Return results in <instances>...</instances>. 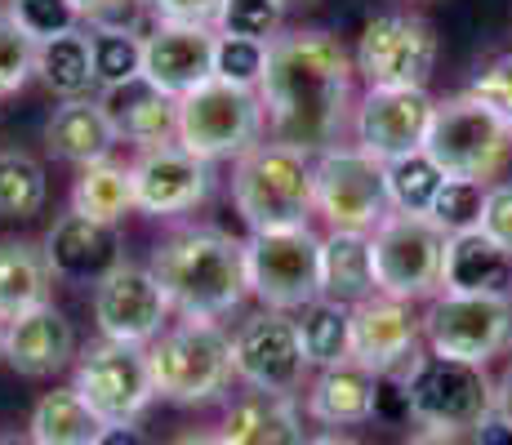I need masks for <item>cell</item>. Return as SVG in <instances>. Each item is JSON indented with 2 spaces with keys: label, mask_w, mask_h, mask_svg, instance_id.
<instances>
[{
  "label": "cell",
  "mask_w": 512,
  "mask_h": 445,
  "mask_svg": "<svg viewBox=\"0 0 512 445\" xmlns=\"http://www.w3.org/2000/svg\"><path fill=\"white\" fill-rule=\"evenodd\" d=\"M352 63L348 45L321 27H294L268 45V72L259 81L268 134L277 143L326 152L339 143L352 112Z\"/></svg>",
  "instance_id": "6da1fadb"
},
{
  "label": "cell",
  "mask_w": 512,
  "mask_h": 445,
  "mask_svg": "<svg viewBox=\"0 0 512 445\" xmlns=\"http://www.w3.org/2000/svg\"><path fill=\"white\" fill-rule=\"evenodd\" d=\"M161 281L170 308L187 321H219L250 299L245 276V241L223 227L183 223L152 250L147 263Z\"/></svg>",
  "instance_id": "7a4b0ae2"
},
{
  "label": "cell",
  "mask_w": 512,
  "mask_h": 445,
  "mask_svg": "<svg viewBox=\"0 0 512 445\" xmlns=\"http://www.w3.org/2000/svg\"><path fill=\"white\" fill-rule=\"evenodd\" d=\"M232 205L250 232H277V227H308L317 214V174L312 152L277 138L254 143L232 165Z\"/></svg>",
  "instance_id": "3957f363"
},
{
  "label": "cell",
  "mask_w": 512,
  "mask_h": 445,
  "mask_svg": "<svg viewBox=\"0 0 512 445\" xmlns=\"http://www.w3.org/2000/svg\"><path fill=\"white\" fill-rule=\"evenodd\" d=\"M156 397L174 405H210L232 388V334H223L219 321H183L165 325L147 343Z\"/></svg>",
  "instance_id": "277c9868"
},
{
  "label": "cell",
  "mask_w": 512,
  "mask_h": 445,
  "mask_svg": "<svg viewBox=\"0 0 512 445\" xmlns=\"http://www.w3.org/2000/svg\"><path fill=\"white\" fill-rule=\"evenodd\" d=\"M415 428L464 437L499 405V383L486 374V365L455 361L441 352H415V361L401 370Z\"/></svg>",
  "instance_id": "5b68a950"
},
{
  "label": "cell",
  "mask_w": 512,
  "mask_h": 445,
  "mask_svg": "<svg viewBox=\"0 0 512 445\" xmlns=\"http://www.w3.org/2000/svg\"><path fill=\"white\" fill-rule=\"evenodd\" d=\"M423 152L446 170V178L490 183L512 161V125L490 103L464 89L455 98H437Z\"/></svg>",
  "instance_id": "8992f818"
},
{
  "label": "cell",
  "mask_w": 512,
  "mask_h": 445,
  "mask_svg": "<svg viewBox=\"0 0 512 445\" xmlns=\"http://www.w3.org/2000/svg\"><path fill=\"white\" fill-rule=\"evenodd\" d=\"M263 130H268V112H263L259 89L210 76L205 85L179 98V138L174 143H183L187 152L205 156V161H236L254 143H263Z\"/></svg>",
  "instance_id": "52a82bcc"
},
{
  "label": "cell",
  "mask_w": 512,
  "mask_h": 445,
  "mask_svg": "<svg viewBox=\"0 0 512 445\" xmlns=\"http://www.w3.org/2000/svg\"><path fill=\"white\" fill-rule=\"evenodd\" d=\"M374 254V281L379 294L392 299H437L441 294V263H446V232L428 214L392 210L388 219L370 232Z\"/></svg>",
  "instance_id": "ba28073f"
},
{
  "label": "cell",
  "mask_w": 512,
  "mask_h": 445,
  "mask_svg": "<svg viewBox=\"0 0 512 445\" xmlns=\"http://www.w3.org/2000/svg\"><path fill=\"white\" fill-rule=\"evenodd\" d=\"M245 276L263 308L299 312L321 299V236L312 227H277L245 236Z\"/></svg>",
  "instance_id": "9c48e42d"
},
{
  "label": "cell",
  "mask_w": 512,
  "mask_h": 445,
  "mask_svg": "<svg viewBox=\"0 0 512 445\" xmlns=\"http://www.w3.org/2000/svg\"><path fill=\"white\" fill-rule=\"evenodd\" d=\"M317 174V214L339 232H374L392 214L383 161L357 143H334L312 156Z\"/></svg>",
  "instance_id": "30bf717a"
},
{
  "label": "cell",
  "mask_w": 512,
  "mask_h": 445,
  "mask_svg": "<svg viewBox=\"0 0 512 445\" xmlns=\"http://www.w3.org/2000/svg\"><path fill=\"white\" fill-rule=\"evenodd\" d=\"M437 32L419 14H374L357 41V76L366 89H428L437 72Z\"/></svg>",
  "instance_id": "8fae6325"
},
{
  "label": "cell",
  "mask_w": 512,
  "mask_h": 445,
  "mask_svg": "<svg viewBox=\"0 0 512 445\" xmlns=\"http://www.w3.org/2000/svg\"><path fill=\"white\" fill-rule=\"evenodd\" d=\"M72 388L90 401V410L103 423H139L147 414V405L156 401L147 348H139V343H116V339H98L90 348L76 352Z\"/></svg>",
  "instance_id": "7c38bea8"
},
{
  "label": "cell",
  "mask_w": 512,
  "mask_h": 445,
  "mask_svg": "<svg viewBox=\"0 0 512 445\" xmlns=\"http://www.w3.org/2000/svg\"><path fill=\"white\" fill-rule=\"evenodd\" d=\"M423 339L432 352L486 365L512 348V294H446L423 312Z\"/></svg>",
  "instance_id": "4fadbf2b"
},
{
  "label": "cell",
  "mask_w": 512,
  "mask_h": 445,
  "mask_svg": "<svg viewBox=\"0 0 512 445\" xmlns=\"http://www.w3.org/2000/svg\"><path fill=\"white\" fill-rule=\"evenodd\" d=\"M232 365L250 392H277V397H294L303 388V374L312 370L299 343V321L277 308H263L236 325Z\"/></svg>",
  "instance_id": "5bb4252c"
},
{
  "label": "cell",
  "mask_w": 512,
  "mask_h": 445,
  "mask_svg": "<svg viewBox=\"0 0 512 445\" xmlns=\"http://www.w3.org/2000/svg\"><path fill=\"white\" fill-rule=\"evenodd\" d=\"M134 178V210L147 219H179L196 205L210 201L214 192V161L187 152L183 143L143 147L130 165Z\"/></svg>",
  "instance_id": "9a60e30c"
},
{
  "label": "cell",
  "mask_w": 512,
  "mask_h": 445,
  "mask_svg": "<svg viewBox=\"0 0 512 445\" xmlns=\"http://www.w3.org/2000/svg\"><path fill=\"white\" fill-rule=\"evenodd\" d=\"M170 299H165L161 281L152 267L143 263H116L103 281L94 285V325L103 339L116 343H147L170 325Z\"/></svg>",
  "instance_id": "2e32d148"
},
{
  "label": "cell",
  "mask_w": 512,
  "mask_h": 445,
  "mask_svg": "<svg viewBox=\"0 0 512 445\" xmlns=\"http://www.w3.org/2000/svg\"><path fill=\"white\" fill-rule=\"evenodd\" d=\"M432 112H437V98L428 89H366V98L352 112V134L361 152L388 165L397 156L419 152Z\"/></svg>",
  "instance_id": "e0dca14e"
},
{
  "label": "cell",
  "mask_w": 512,
  "mask_h": 445,
  "mask_svg": "<svg viewBox=\"0 0 512 445\" xmlns=\"http://www.w3.org/2000/svg\"><path fill=\"white\" fill-rule=\"evenodd\" d=\"M423 343V316L415 303L392 299V294H370L352 308V361H361L374 374H397L415 361Z\"/></svg>",
  "instance_id": "ac0fdd59"
},
{
  "label": "cell",
  "mask_w": 512,
  "mask_h": 445,
  "mask_svg": "<svg viewBox=\"0 0 512 445\" xmlns=\"http://www.w3.org/2000/svg\"><path fill=\"white\" fill-rule=\"evenodd\" d=\"M214 45H219V27L156 18L143 32V76L170 98H183L214 76Z\"/></svg>",
  "instance_id": "d6986e66"
},
{
  "label": "cell",
  "mask_w": 512,
  "mask_h": 445,
  "mask_svg": "<svg viewBox=\"0 0 512 445\" xmlns=\"http://www.w3.org/2000/svg\"><path fill=\"white\" fill-rule=\"evenodd\" d=\"M45 259L54 267L58 281L72 285H98L116 263H125L121 250V227L116 223H98L85 214H63L54 227L45 232Z\"/></svg>",
  "instance_id": "ffe728a7"
},
{
  "label": "cell",
  "mask_w": 512,
  "mask_h": 445,
  "mask_svg": "<svg viewBox=\"0 0 512 445\" xmlns=\"http://www.w3.org/2000/svg\"><path fill=\"white\" fill-rule=\"evenodd\" d=\"M76 352V325L54 303H41L5 325V361L23 379H54L76 361Z\"/></svg>",
  "instance_id": "44dd1931"
},
{
  "label": "cell",
  "mask_w": 512,
  "mask_h": 445,
  "mask_svg": "<svg viewBox=\"0 0 512 445\" xmlns=\"http://www.w3.org/2000/svg\"><path fill=\"white\" fill-rule=\"evenodd\" d=\"M116 143H121V134H116L103 98H90V94L63 98V103L54 107V116L45 121L49 156L63 165H76V170H85V165H94V161H107Z\"/></svg>",
  "instance_id": "7402d4cb"
},
{
  "label": "cell",
  "mask_w": 512,
  "mask_h": 445,
  "mask_svg": "<svg viewBox=\"0 0 512 445\" xmlns=\"http://www.w3.org/2000/svg\"><path fill=\"white\" fill-rule=\"evenodd\" d=\"M103 107L112 116L121 143L143 147H161L179 138V98H170L165 89H156L147 76H134V81L103 89Z\"/></svg>",
  "instance_id": "603a6c76"
},
{
  "label": "cell",
  "mask_w": 512,
  "mask_h": 445,
  "mask_svg": "<svg viewBox=\"0 0 512 445\" xmlns=\"http://www.w3.org/2000/svg\"><path fill=\"white\" fill-rule=\"evenodd\" d=\"M441 290L446 294H512V254L499 241H490L481 227L446 236Z\"/></svg>",
  "instance_id": "cb8c5ba5"
},
{
  "label": "cell",
  "mask_w": 512,
  "mask_h": 445,
  "mask_svg": "<svg viewBox=\"0 0 512 445\" xmlns=\"http://www.w3.org/2000/svg\"><path fill=\"white\" fill-rule=\"evenodd\" d=\"M219 437L228 445H308L303 410L294 397L277 392H245L228 405Z\"/></svg>",
  "instance_id": "d4e9b609"
},
{
  "label": "cell",
  "mask_w": 512,
  "mask_h": 445,
  "mask_svg": "<svg viewBox=\"0 0 512 445\" xmlns=\"http://www.w3.org/2000/svg\"><path fill=\"white\" fill-rule=\"evenodd\" d=\"M374 379L379 374L366 370L361 361H339L312 379L308 388V419L326 423V428H357V423L374 419Z\"/></svg>",
  "instance_id": "484cf974"
},
{
  "label": "cell",
  "mask_w": 512,
  "mask_h": 445,
  "mask_svg": "<svg viewBox=\"0 0 512 445\" xmlns=\"http://www.w3.org/2000/svg\"><path fill=\"white\" fill-rule=\"evenodd\" d=\"M54 267L45 259L41 241L27 236H0V321H18L23 312L49 303L54 290Z\"/></svg>",
  "instance_id": "4316f807"
},
{
  "label": "cell",
  "mask_w": 512,
  "mask_h": 445,
  "mask_svg": "<svg viewBox=\"0 0 512 445\" xmlns=\"http://www.w3.org/2000/svg\"><path fill=\"white\" fill-rule=\"evenodd\" d=\"M321 294L348 303V308H357L370 294H379L370 232H339V227H330L321 236Z\"/></svg>",
  "instance_id": "83f0119b"
},
{
  "label": "cell",
  "mask_w": 512,
  "mask_h": 445,
  "mask_svg": "<svg viewBox=\"0 0 512 445\" xmlns=\"http://www.w3.org/2000/svg\"><path fill=\"white\" fill-rule=\"evenodd\" d=\"M36 81L54 98H85L94 81V58H90V32L72 27V32L54 36V41L36 45Z\"/></svg>",
  "instance_id": "f1b7e54d"
},
{
  "label": "cell",
  "mask_w": 512,
  "mask_h": 445,
  "mask_svg": "<svg viewBox=\"0 0 512 445\" xmlns=\"http://www.w3.org/2000/svg\"><path fill=\"white\" fill-rule=\"evenodd\" d=\"M98 428H103V419L90 410V401L72 383L45 392L32 410V423H27L36 445H94Z\"/></svg>",
  "instance_id": "f546056e"
},
{
  "label": "cell",
  "mask_w": 512,
  "mask_h": 445,
  "mask_svg": "<svg viewBox=\"0 0 512 445\" xmlns=\"http://www.w3.org/2000/svg\"><path fill=\"white\" fill-rule=\"evenodd\" d=\"M72 210L85 214V219H98V223H125V214H134V178H130V165L121 161H94L76 174V187H72Z\"/></svg>",
  "instance_id": "4dcf8cb0"
},
{
  "label": "cell",
  "mask_w": 512,
  "mask_h": 445,
  "mask_svg": "<svg viewBox=\"0 0 512 445\" xmlns=\"http://www.w3.org/2000/svg\"><path fill=\"white\" fill-rule=\"evenodd\" d=\"M299 343L303 356H308L312 370H326V365H339L352 356V308L339 299H312L308 308H299Z\"/></svg>",
  "instance_id": "1f68e13d"
},
{
  "label": "cell",
  "mask_w": 512,
  "mask_h": 445,
  "mask_svg": "<svg viewBox=\"0 0 512 445\" xmlns=\"http://www.w3.org/2000/svg\"><path fill=\"white\" fill-rule=\"evenodd\" d=\"M49 201L45 165L27 152H0V219H36Z\"/></svg>",
  "instance_id": "d6a6232c"
},
{
  "label": "cell",
  "mask_w": 512,
  "mask_h": 445,
  "mask_svg": "<svg viewBox=\"0 0 512 445\" xmlns=\"http://www.w3.org/2000/svg\"><path fill=\"white\" fill-rule=\"evenodd\" d=\"M383 178H388L392 210L428 214L432 201H437V192H441V183H446V170H441V165L419 147V152L397 156V161L383 165Z\"/></svg>",
  "instance_id": "836d02e7"
},
{
  "label": "cell",
  "mask_w": 512,
  "mask_h": 445,
  "mask_svg": "<svg viewBox=\"0 0 512 445\" xmlns=\"http://www.w3.org/2000/svg\"><path fill=\"white\" fill-rule=\"evenodd\" d=\"M90 58L98 89H116L143 76V32L125 27H90Z\"/></svg>",
  "instance_id": "e575fe53"
},
{
  "label": "cell",
  "mask_w": 512,
  "mask_h": 445,
  "mask_svg": "<svg viewBox=\"0 0 512 445\" xmlns=\"http://www.w3.org/2000/svg\"><path fill=\"white\" fill-rule=\"evenodd\" d=\"M486 187L490 183H477V178H446V183H441V192H437V201H432V210H428V219L437 223L446 236L472 232V227H481Z\"/></svg>",
  "instance_id": "d590c367"
},
{
  "label": "cell",
  "mask_w": 512,
  "mask_h": 445,
  "mask_svg": "<svg viewBox=\"0 0 512 445\" xmlns=\"http://www.w3.org/2000/svg\"><path fill=\"white\" fill-rule=\"evenodd\" d=\"M281 23V0H219V18H214L223 36H250V41H277Z\"/></svg>",
  "instance_id": "8d00e7d4"
},
{
  "label": "cell",
  "mask_w": 512,
  "mask_h": 445,
  "mask_svg": "<svg viewBox=\"0 0 512 445\" xmlns=\"http://www.w3.org/2000/svg\"><path fill=\"white\" fill-rule=\"evenodd\" d=\"M268 45L272 41H250V36H223L214 45V76L245 89H259L263 72H268Z\"/></svg>",
  "instance_id": "74e56055"
},
{
  "label": "cell",
  "mask_w": 512,
  "mask_h": 445,
  "mask_svg": "<svg viewBox=\"0 0 512 445\" xmlns=\"http://www.w3.org/2000/svg\"><path fill=\"white\" fill-rule=\"evenodd\" d=\"M9 18H14L36 45L54 41V36H63V32H72V27L85 23L81 9H76L72 0H9Z\"/></svg>",
  "instance_id": "f35d334b"
},
{
  "label": "cell",
  "mask_w": 512,
  "mask_h": 445,
  "mask_svg": "<svg viewBox=\"0 0 512 445\" xmlns=\"http://www.w3.org/2000/svg\"><path fill=\"white\" fill-rule=\"evenodd\" d=\"M36 76V41L0 9V98L18 94Z\"/></svg>",
  "instance_id": "ab89813d"
},
{
  "label": "cell",
  "mask_w": 512,
  "mask_h": 445,
  "mask_svg": "<svg viewBox=\"0 0 512 445\" xmlns=\"http://www.w3.org/2000/svg\"><path fill=\"white\" fill-rule=\"evenodd\" d=\"M90 27H125V32H143L152 5L147 0H72Z\"/></svg>",
  "instance_id": "60d3db41"
},
{
  "label": "cell",
  "mask_w": 512,
  "mask_h": 445,
  "mask_svg": "<svg viewBox=\"0 0 512 445\" xmlns=\"http://www.w3.org/2000/svg\"><path fill=\"white\" fill-rule=\"evenodd\" d=\"M468 94H477L481 103H490L512 125V49H508L504 58H495L490 67H481L477 81L468 85Z\"/></svg>",
  "instance_id": "b9f144b4"
},
{
  "label": "cell",
  "mask_w": 512,
  "mask_h": 445,
  "mask_svg": "<svg viewBox=\"0 0 512 445\" xmlns=\"http://www.w3.org/2000/svg\"><path fill=\"white\" fill-rule=\"evenodd\" d=\"M481 232L499 241L512 254V178L486 187V210H481Z\"/></svg>",
  "instance_id": "7bdbcfd3"
},
{
  "label": "cell",
  "mask_w": 512,
  "mask_h": 445,
  "mask_svg": "<svg viewBox=\"0 0 512 445\" xmlns=\"http://www.w3.org/2000/svg\"><path fill=\"white\" fill-rule=\"evenodd\" d=\"M374 419L379 423H410V401H406V383H401V370L397 374H379L374 379Z\"/></svg>",
  "instance_id": "ee69618b"
},
{
  "label": "cell",
  "mask_w": 512,
  "mask_h": 445,
  "mask_svg": "<svg viewBox=\"0 0 512 445\" xmlns=\"http://www.w3.org/2000/svg\"><path fill=\"white\" fill-rule=\"evenodd\" d=\"M152 18L161 23H196V27H214L219 18V0H147Z\"/></svg>",
  "instance_id": "f6af8a7d"
},
{
  "label": "cell",
  "mask_w": 512,
  "mask_h": 445,
  "mask_svg": "<svg viewBox=\"0 0 512 445\" xmlns=\"http://www.w3.org/2000/svg\"><path fill=\"white\" fill-rule=\"evenodd\" d=\"M472 445H512V419L499 410V405L472 428Z\"/></svg>",
  "instance_id": "bcb514c9"
},
{
  "label": "cell",
  "mask_w": 512,
  "mask_h": 445,
  "mask_svg": "<svg viewBox=\"0 0 512 445\" xmlns=\"http://www.w3.org/2000/svg\"><path fill=\"white\" fill-rule=\"evenodd\" d=\"M94 445H152V437H147L139 423H103Z\"/></svg>",
  "instance_id": "7dc6e473"
},
{
  "label": "cell",
  "mask_w": 512,
  "mask_h": 445,
  "mask_svg": "<svg viewBox=\"0 0 512 445\" xmlns=\"http://www.w3.org/2000/svg\"><path fill=\"white\" fill-rule=\"evenodd\" d=\"M401 445H459V437H446V432H432V428H415Z\"/></svg>",
  "instance_id": "c3c4849f"
},
{
  "label": "cell",
  "mask_w": 512,
  "mask_h": 445,
  "mask_svg": "<svg viewBox=\"0 0 512 445\" xmlns=\"http://www.w3.org/2000/svg\"><path fill=\"white\" fill-rule=\"evenodd\" d=\"M170 445H228V441H223L219 432H187V437L170 441Z\"/></svg>",
  "instance_id": "681fc988"
},
{
  "label": "cell",
  "mask_w": 512,
  "mask_h": 445,
  "mask_svg": "<svg viewBox=\"0 0 512 445\" xmlns=\"http://www.w3.org/2000/svg\"><path fill=\"white\" fill-rule=\"evenodd\" d=\"M499 410L512 419V365L504 370V379H499Z\"/></svg>",
  "instance_id": "f907efd6"
},
{
  "label": "cell",
  "mask_w": 512,
  "mask_h": 445,
  "mask_svg": "<svg viewBox=\"0 0 512 445\" xmlns=\"http://www.w3.org/2000/svg\"><path fill=\"white\" fill-rule=\"evenodd\" d=\"M308 445H366V441H361V437H343V432H330V437H317Z\"/></svg>",
  "instance_id": "816d5d0a"
},
{
  "label": "cell",
  "mask_w": 512,
  "mask_h": 445,
  "mask_svg": "<svg viewBox=\"0 0 512 445\" xmlns=\"http://www.w3.org/2000/svg\"><path fill=\"white\" fill-rule=\"evenodd\" d=\"M0 445H36L32 432H0Z\"/></svg>",
  "instance_id": "f5cc1de1"
},
{
  "label": "cell",
  "mask_w": 512,
  "mask_h": 445,
  "mask_svg": "<svg viewBox=\"0 0 512 445\" xmlns=\"http://www.w3.org/2000/svg\"><path fill=\"white\" fill-rule=\"evenodd\" d=\"M285 9H294V5H317V0H281Z\"/></svg>",
  "instance_id": "db71d44e"
},
{
  "label": "cell",
  "mask_w": 512,
  "mask_h": 445,
  "mask_svg": "<svg viewBox=\"0 0 512 445\" xmlns=\"http://www.w3.org/2000/svg\"><path fill=\"white\" fill-rule=\"evenodd\" d=\"M0 361H5V321H0Z\"/></svg>",
  "instance_id": "11a10c76"
}]
</instances>
